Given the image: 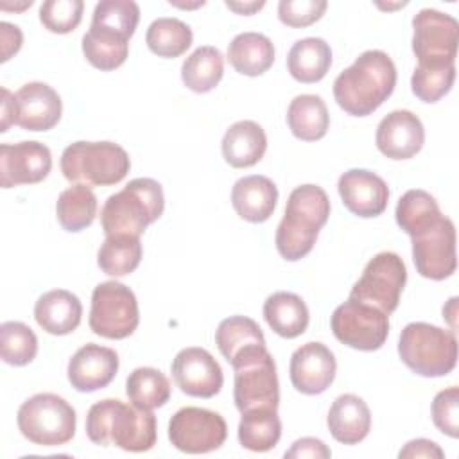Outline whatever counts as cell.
I'll return each mask as SVG.
<instances>
[{
	"label": "cell",
	"instance_id": "484cf974",
	"mask_svg": "<svg viewBox=\"0 0 459 459\" xmlns=\"http://www.w3.org/2000/svg\"><path fill=\"white\" fill-rule=\"evenodd\" d=\"M228 61L242 75H262L274 63L273 41L260 32H242L231 39Z\"/></svg>",
	"mask_w": 459,
	"mask_h": 459
},
{
	"label": "cell",
	"instance_id": "83f0119b",
	"mask_svg": "<svg viewBox=\"0 0 459 459\" xmlns=\"http://www.w3.org/2000/svg\"><path fill=\"white\" fill-rule=\"evenodd\" d=\"M332 65L330 45L321 38L298 39L287 54L289 74L305 84L321 81Z\"/></svg>",
	"mask_w": 459,
	"mask_h": 459
},
{
	"label": "cell",
	"instance_id": "ab89813d",
	"mask_svg": "<svg viewBox=\"0 0 459 459\" xmlns=\"http://www.w3.org/2000/svg\"><path fill=\"white\" fill-rule=\"evenodd\" d=\"M140 20V7L133 0H100L91 16V25L131 38Z\"/></svg>",
	"mask_w": 459,
	"mask_h": 459
},
{
	"label": "cell",
	"instance_id": "f907efd6",
	"mask_svg": "<svg viewBox=\"0 0 459 459\" xmlns=\"http://www.w3.org/2000/svg\"><path fill=\"white\" fill-rule=\"evenodd\" d=\"M170 5H178V7H183V9H185V7L188 9V7H199V5H204V2L201 0V2H195V4H176V2H172V0H170Z\"/></svg>",
	"mask_w": 459,
	"mask_h": 459
},
{
	"label": "cell",
	"instance_id": "8992f818",
	"mask_svg": "<svg viewBox=\"0 0 459 459\" xmlns=\"http://www.w3.org/2000/svg\"><path fill=\"white\" fill-rule=\"evenodd\" d=\"M398 355L416 375L445 377L455 368L457 339L452 330L421 321L409 323L400 333Z\"/></svg>",
	"mask_w": 459,
	"mask_h": 459
},
{
	"label": "cell",
	"instance_id": "d6986e66",
	"mask_svg": "<svg viewBox=\"0 0 459 459\" xmlns=\"http://www.w3.org/2000/svg\"><path fill=\"white\" fill-rule=\"evenodd\" d=\"M61 111V97L45 82H27L14 93V124L25 131L52 129Z\"/></svg>",
	"mask_w": 459,
	"mask_h": 459
},
{
	"label": "cell",
	"instance_id": "7402d4cb",
	"mask_svg": "<svg viewBox=\"0 0 459 459\" xmlns=\"http://www.w3.org/2000/svg\"><path fill=\"white\" fill-rule=\"evenodd\" d=\"M278 201L276 185L265 176L240 178L231 188V204L240 219L247 222H265Z\"/></svg>",
	"mask_w": 459,
	"mask_h": 459
},
{
	"label": "cell",
	"instance_id": "6da1fadb",
	"mask_svg": "<svg viewBox=\"0 0 459 459\" xmlns=\"http://www.w3.org/2000/svg\"><path fill=\"white\" fill-rule=\"evenodd\" d=\"M396 86V66L382 50L362 52L333 81V97L351 117H368L378 109Z\"/></svg>",
	"mask_w": 459,
	"mask_h": 459
},
{
	"label": "cell",
	"instance_id": "7bdbcfd3",
	"mask_svg": "<svg viewBox=\"0 0 459 459\" xmlns=\"http://www.w3.org/2000/svg\"><path fill=\"white\" fill-rule=\"evenodd\" d=\"M432 421L448 437L459 436V387L452 385L434 396Z\"/></svg>",
	"mask_w": 459,
	"mask_h": 459
},
{
	"label": "cell",
	"instance_id": "4316f807",
	"mask_svg": "<svg viewBox=\"0 0 459 459\" xmlns=\"http://www.w3.org/2000/svg\"><path fill=\"white\" fill-rule=\"evenodd\" d=\"M264 317L271 330L285 339L301 335L308 326V308L294 292H274L264 303Z\"/></svg>",
	"mask_w": 459,
	"mask_h": 459
},
{
	"label": "cell",
	"instance_id": "44dd1931",
	"mask_svg": "<svg viewBox=\"0 0 459 459\" xmlns=\"http://www.w3.org/2000/svg\"><path fill=\"white\" fill-rule=\"evenodd\" d=\"M118 371V355L115 350L88 342L81 346L68 362V380L81 393H93L106 387Z\"/></svg>",
	"mask_w": 459,
	"mask_h": 459
},
{
	"label": "cell",
	"instance_id": "836d02e7",
	"mask_svg": "<svg viewBox=\"0 0 459 459\" xmlns=\"http://www.w3.org/2000/svg\"><path fill=\"white\" fill-rule=\"evenodd\" d=\"M56 215L63 230L70 233L82 231L95 221L97 197L90 186L74 185L59 194Z\"/></svg>",
	"mask_w": 459,
	"mask_h": 459
},
{
	"label": "cell",
	"instance_id": "f35d334b",
	"mask_svg": "<svg viewBox=\"0 0 459 459\" xmlns=\"http://www.w3.org/2000/svg\"><path fill=\"white\" fill-rule=\"evenodd\" d=\"M38 353V337L22 321H5L0 325V357L5 364L25 366Z\"/></svg>",
	"mask_w": 459,
	"mask_h": 459
},
{
	"label": "cell",
	"instance_id": "5bb4252c",
	"mask_svg": "<svg viewBox=\"0 0 459 459\" xmlns=\"http://www.w3.org/2000/svg\"><path fill=\"white\" fill-rule=\"evenodd\" d=\"M411 238L412 260L423 278L439 281L455 273V228L448 217L441 215L436 224Z\"/></svg>",
	"mask_w": 459,
	"mask_h": 459
},
{
	"label": "cell",
	"instance_id": "4dcf8cb0",
	"mask_svg": "<svg viewBox=\"0 0 459 459\" xmlns=\"http://www.w3.org/2000/svg\"><path fill=\"white\" fill-rule=\"evenodd\" d=\"M222 74L224 57L219 48L210 45L195 48L181 65V81L195 93L212 91L221 82Z\"/></svg>",
	"mask_w": 459,
	"mask_h": 459
},
{
	"label": "cell",
	"instance_id": "52a82bcc",
	"mask_svg": "<svg viewBox=\"0 0 459 459\" xmlns=\"http://www.w3.org/2000/svg\"><path fill=\"white\" fill-rule=\"evenodd\" d=\"M230 364L235 371L233 400L240 414L256 407L278 409L280 384L276 364L265 344L240 350Z\"/></svg>",
	"mask_w": 459,
	"mask_h": 459
},
{
	"label": "cell",
	"instance_id": "d6a6232c",
	"mask_svg": "<svg viewBox=\"0 0 459 459\" xmlns=\"http://www.w3.org/2000/svg\"><path fill=\"white\" fill-rule=\"evenodd\" d=\"M82 54L91 66L109 72L124 65L127 59L129 39L106 29L90 27L82 36Z\"/></svg>",
	"mask_w": 459,
	"mask_h": 459
},
{
	"label": "cell",
	"instance_id": "60d3db41",
	"mask_svg": "<svg viewBox=\"0 0 459 459\" xmlns=\"http://www.w3.org/2000/svg\"><path fill=\"white\" fill-rule=\"evenodd\" d=\"M455 79V65L443 66H423L418 65L411 77L412 93L423 102H437L445 97L454 84Z\"/></svg>",
	"mask_w": 459,
	"mask_h": 459
},
{
	"label": "cell",
	"instance_id": "bcb514c9",
	"mask_svg": "<svg viewBox=\"0 0 459 459\" xmlns=\"http://www.w3.org/2000/svg\"><path fill=\"white\" fill-rule=\"evenodd\" d=\"M398 457L405 459V457H411V459H418V457H425V459H443L445 457V452L430 439H425V437H420V439H412L409 443H405V446L398 452Z\"/></svg>",
	"mask_w": 459,
	"mask_h": 459
},
{
	"label": "cell",
	"instance_id": "b9f144b4",
	"mask_svg": "<svg viewBox=\"0 0 459 459\" xmlns=\"http://www.w3.org/2000/svg\"><path fill=\"white\" fill-rule=\"evenodd\" d=\"M82 0H47L39 7V22L54 34H68L82 18Z\"/></svg>",
	"mask_w": 459,
	"mask_h": 459
},
{
	"label": "cell",
	"instance_id": "f546056e",
	"mask_svg": "<svg viewBox=\"0 0 459 459\" xmlns=\"http://www.w3.org/2000/svg\"><path fill=\"white\" fill-rule=\"evenodd\" d=\"M281 436V421L274 407H256L242 412L238 443L251 452L273 450Z\"/></svg>",
	"mask_w": 459,
	"mask_h": 459
},
{
	"label": "cell",
	"instance_id": "f1b7e54d",
	"mask_svg": "<svg viewBox=\"0 0 459 459\" xmlns=\"http://www.w3.org/2000/svg\"><path fill=\"white\" fill-rule=\"evenodd\" d=\"M287 124L290 133L303 142L321 140L330 126L325 100L312 93L294 97L287 109Z\"/></svg>",
	"mask_w": 459,
	"mask_h": 459
},
{
	"label": "cell",
	"instance_id": "c3c4849f",
	"mask_svg": "<svg viewBox=\"0 0 459 459\" xmlns=\"http://www.w3.org/2000/svg\"><path fill=\"white\" fill-rule=\"evenodd\" d=\"M0 131L5 133L9 129L11 124H14V95L7 90V88H2L0 90Z\"/></svg>",
	"mask_w": 459,
	"mask_h": 459
},
{
	"label": "cell",
	"instance_id": "7dc6e473",
	"mask_svg": "<svg viewBox=\"0 0 459 459\" xmlns=\"http://www.w3.org/2000/svg\"><path fill=\"white\" fill-rule=\"evenodd\" d=\"M0 41H2V57H0V61L5 63L22 47L23 36H22L20 27H16L9 22H2L0 23Z\"/></svg>",
	"mask_w": 459,
	"mask_h": 459
},
{
	"label": "cell",
	"instance_id": "d590c367",
	"mask_svg": "<svg viewBox=\"0 0 459 459\" xmlns=\"http://www.w3.org/2000/svg\"><path fill=\"white\" fill-rule=\"evenodd\" d=\"M126 394L136 407L152 411L169 402L170 382L156 368H136L126 380Z\"/></svg>",
	"mask_w": 459,
	"mask_h": 459
},
{
	"label": "cell",
	"instance_id": "603a6c76",
	"mask_svg": "<svg viewBox=\"0 0 459 459\" xmlns=\"http://www.w3.org/2000/svg\"><path fill=\"white\" fill-rule=\"evenodd\" d=\"M82 316V305L79 298L65 289H54L41 294L34 305L36 323L52 335L72 333Z\"/></svg>",
	"mask_w": 459,
	"mask_h": 459
},
{
	"label": "cell",
	"instance_id": "e575fe53",
	"mask_svg": "<svg viewBox=\"0 0 459 459\" xmlns=\"http://www.w3.org/2000/svg\"><path fill=\"white\" fill-rule=\"evenodd\" d=\"M142 260L140 237L108 235L97 253V264L109 276L131 274Z\"/></svg>",
	"mask_w": 459,
	"mask_h": 459
},
{
	"label": "cell",
	"instance_id": "8fae6325",
	"mask_svg": "<svg viewBox=\"0 0 459 459\" xmlns=\"http://www.w3.org/2000/svg\"><path fill=\"white\" fill-rule=\"evenodd\" d=\"M330 328L339 342L360 351H375L384 346L389 335V316L348 298L333 310Z\"/></svg>",
	"mask_w": 459,
	"mask_h": 459
},
{
	"label": "cell",
	"instance_id": "7c38bea8",
	"mask_svg": "<svg viewBox=\"0 0 459 459\" xmlns=\"http://www.w3.org/2000/svg\"><path fill=\"white\" fill-rule=\"evenodd\" d=\"M412 52L418 65H455L459 23L454 16L436 9H421L412 18Z\"/></svg>",
	"mask_w": 459,
	"mask_h": 459
},
{
	"label": "cell",
	"instance_id": "7a4b0ae2",
	"mask_svg": "<svg viewBox=\"0 0 459 459\" xmlns=\"http://www.w3.org/2000/svg\"><path fill=\"white\" fill-rule=\"evenodd\" d=\"M86 436L100 446L117 445L126 452H147L156 445V416L134 403L106 398L90 407Z\"/></svg>",
	"mask_w": 459,
	"mask_h": 459
},
{
	"label": "cell",
	"instance_id": "681fc988",
	"mask_svg": "<svg viewBox=\"0 0 459 459\" xmlns=\"http://www.w3.org/2000/svg\"><path fill=\"white\" fill-rule=\"evenodd\" d=\"M265 2H226V7L238 13V14H253L255 11L262 9Z\"/></svg>",
	"mask_w": 459,
	"mask_h": 459
},
{
	"label": "cell",
	"instance_id": "8d00e7d4",
	"mask_svg": "<svg viewBox=\"0 0 459 459\" xmlns=\"http://www.w3.org/2000/svg\"><path fill=\"white\" fill-rule=\"evenodd\" d=\"M192 29L178 18L154 20L145 34L149 50L160 57H178L192 45Z\"/></svg>",
	"mask_w": 459,
	"mask_h": 459
},
{
	"label": "cell",
	"instance_id": "ac0fdd59",
	"mask_svg": "<svg viewBox=\"0 0 459 459\" xmlns=\"http://www.w3.org/2000/svg\"><path fill=\"white\" fill-rule=\"evenodd\" d=\"M375 142L384 156L391 160H409L421 151L425 129L412 111L394 109L380 120Z\"/></svg>",
	"mask_w": 459,
	"mask_h": 459
},
{
	"label": "cell",
	"instance_id": "2e32d148",
	"mask_svg": "<svg viewBox=\"0 0 459 459\" xmlns=\"http://www.w3.org/2000/svg\"><path fill=\"white\" fill-rule=\"evenodd\" d=\"M52 169V154L45 143L20 142L0 145V185L13 188L43 181Z\"/></svg>",
	"mask_w": 459,
	"mask_h": 459
},
{
	"label": "cell",
	"instance_id": "9a60e30c",
	"mask_svg": "<svg viewBox=\"0 0 459 459\" xmlns=\"http://www.w3.org/2000/svg\"><path fill=\"white\" fill-rule=\"evenodd\" d=\"M176 385L188 396L212 398L222 384V369L210 351L204 348L190 346L178 351L170 366Z\"/></svg>",
	"mask_w": 459,
	"mask_h": 459
},
{
	"label": "cell",
	"instance_id": "ee69618b",
	"mask_svg": "<svg viewBox=\"0 0 459 459\" xmlns=\"http://www.w3.org/2000/svg\"><path fill=\"white\" fill-rule=\"evenodd\" d=\"M326 7L325 0H281L278 4V18L287 27L301 29L316 23Z\"/></svg>",
	"mask_w": 459,
	"mask_h": 459
},
{
	"label": "cell",
	"instance_id": "e0dca14e",
	"mask_svg": "<svg viewBox=\"0 0 459 459\" xmlns=\"http://www.w3.org/2000/svg\"><path fill=\"white\" fill-rule=\"evenodd\" d=\"M337 362L323 342H305L290 357V382L303 394L325 393L335 378Z\"/></svg>",
	"mask_w": 459,
	"mask_h": 459
},
{
	"label": "cell",
	"instance_id": "277c9868",
	"mask_svg": "<svg viewBox=\"0 0 459 459\" xmlns=\"http://www.w3.org/2000/svg\"><path fill=\"white\" fill-rule=\"evenodd\" d=\"M165 208L163 188L156 179H131L120 192L109 195L100 210V224L108 235L140 237L158 221Z\"/></svg>",
	"mask_w": 459,
	"mask_h": 459
},
{
	"label": "cell",
	"instance_id": "9c48e42d",
	"mask_svg": "<svg viewBox=\"0 0 459 459\" xmlns=\"http://www.w3.org/2000/svg\"><path fill=\"white\" fill-rule=\"evenodd\" d=\"M140 323L134 292L120 281H102L93 289L90 328L106 339H126Z\"/></svg>",
	"mask_w": 459,
	"mask_h": 459
},
{
	"label": "cell",
	"instance_id": "1f68e13d",
	"mask_svg": "<svg viewBox=\"0 0 459 459\" xmlns=\"http://www.w3.org/2000/svg\"><path fill=\"white\" fill-rule=\"evenodd\" d=\"M441 210L437 201L421 188L407 190L396 204L394 217L396 224L411 237L425 231L432 224H436L441 217Z\"/></svg>",
	"mask_w": 459,
	"mask_h": 459
},
{
	"label": "cell",
	"instance_id": "d4e9b609",
	"mask_svg": "<svg viewBox=\"0 0 459 459\" xmlns=\"http://www.w3.org/2000/svg\"><path fill=\"white\" fill-rule=\"evenodd\" d=\"M221 147L226 163L235 169H247L264 158L267 136L256 122L238 120L226 129Z\"/></svg>",
	"mask_w": 459,
	"mask_h": 459
},
{
	"label": "cell",
	"instance_id": "5b68a950",
	"mask_svg": "<svg viewBox=\"0 0 459 459\" xmlns=\"http://www.w3.org/2000/svg\"><path fill=\"white\" fill-rule=\"evenodd\" d=\"M61 172L75 185L109 186L120 183L131 161L115 142H74L61 154Z\"/></svg>",
	"mask_w": 459,
	"mask_h": 459
},
{
	"label": "cell",
	"instance_id": "4fadbf2b",
	"mask_svg": "<svg viewBox=\"0 0 459 459\" xmlns=\"http://www.w3.org/2000/svg\"><path fill=\"white\" fill-rule=\"evenodd\" d=\"M224 418L210 409L183 407L169 421V439L174 448L186 454H208L226 441Z\"/></svg>",
	"mask_w": 459,
	"mask_h": 459
},
{
	"label": "cell",
	"instance_id": "30bf717a",
	"mask_svg": "<svg viewBox=\"0 0 459 459\" xmlns=\"http://www.w3.org/2000/svg\"><path fill=\"white\" fill-rule=\"evenodd\" d=\"M405 281L407 269L403 260L396 253L382 251L366 264L362 276L351 287L350 298L389 316L398 308Z\"/></svg>",
	"mask_w": 459,
	"mask_h": 459
},
{
	"label": "cell",
	"instance_id": "f6af8a7d",
	"mask_svg": "<svg viewBox=\"0 0 459 459\" xmlns=\"http://www.w3.org/2000/svg\"><path fill=\"white\" fill-rule=\"evenodd\" d=\"M332 455L330 448L316 437H301L292 443V446L285 452L287 459H328Z\"/></svg>",
	"mask_w": 459,
	"mask_h": 459
},
{
	"label": "cell",
	"instance_id": "cb8c5ba5",
	"mask_svg": "<svg viewBox=\"0 0 459 459\" xmlns=\"http://www.w3.org/2000/svg\"><path fill=\"white\" fill-rule=\"evenodd\" d=\"M326 423L335 441L357 445L369 434L371 412L366 402L357 394H341L333 400Z\"/></svg>",
	"mask_w": 459,
	"mask_h": 459
},
{
	"label": "cell",
	"instance_id": "3957f363",
	"mask_svg": "<svg viewBox=\"0 0 459 459\" xmlns=\"http://www.w3.org/2000/svg\"><path fill=\"white\" fill-rule=\"evenodd\" d=\"M330 215V199L317 185L296 186L285 206V215L280 221L274 235V244L281 258L289 262L307 256L326 224Z\"/></svg>",
	"mask_w": 459,
	"mask_h": 459
},
{
	"label": "cell",
	"instance_id": "ba28073f",
	"mask_svg": "<svg viewBox=\"0 0 459 459\" xmlns=\"http://www.w3.org/2000/svg\"><path fill=\"white\" fill-rule=\"evenodd\" d=\"M25 439L39 446H59L75 434L77 416L74 407L54 393H39L27 398L16 416Z\"/></svg>",
	"mask_w": 459,
	"mask_h": 459
},
{
	"label": "cell",
	"instance_id": "74e56055",
	"mask_svg": "<svg viewBox=\"0 0 459 459\" xmlns=\"http://www.w3.org/2000/svg\"><path fill=\"white\" fill-rule=\"evenodd\" d=\"M215 344L221 355L230 362L240 350L253 344H265V337L255 319L231 316L219 323L215 330Z\"/></svg>",
	"mask_w": 459,
	"mask_h": 459
},
{
	"label": "cell",
	"instance_id": "ffe728a7",
	"mask_svg": "<svg viewBox=\"0 0 459 459\" xmlns=\"http://www.w3.org/2000/svg\"><path fill=\"white\" fill-rule=\"evenodd\" d=\"M342 204L359 217L369 219L380 215L387 208L389 188L385 181L371 170L351 169L337 181Z\"/></svg>",
	"mask_w": 459,
	"mask_h": 459
}]
</instances>
